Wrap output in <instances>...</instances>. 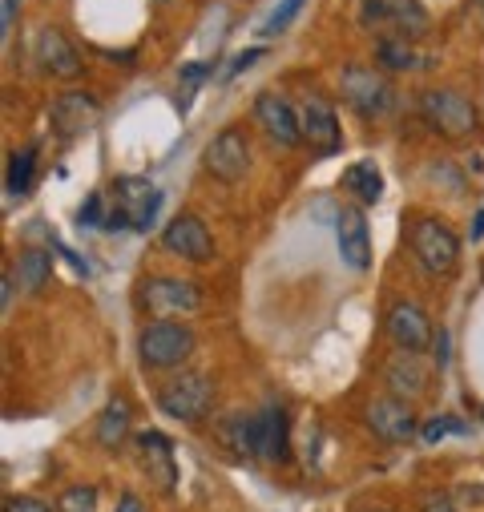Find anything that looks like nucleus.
I'll return each instance as SVG.
<instances>
[{
	"label": "nucleus",
	"mask_w": 484,
	"mask_h": 512,
	"mask_svg": "<svg viewBox=\"0 0 484 512\" xmlns=\"http://www.w3.org/2000/svg\"><path fill=\"white\" fill-rule=\"evenodd\" d=\"M408 254L412 263L432 275V279H444L456 271L460 263V238L456 230L444 222V218H432V214H416L408 222Z\"/></svg>",
	"instance_id": "f257e3e1"
},
{
	"label": "nucleus",
	"mask_w": 484,
	"mask_h": 512,
	"mask_svg": "<svg viewBox=\"0 0 484 512\" xmlns=\"http://www.w3.org/2000/svg\"><path fill=\"white\" fill-rule=\"evenodd\" d=\"M158 412L178 420V424H202L214 412L218 400V383L206 371H178L158 388Z\"/></svg>",
	"instance_id": "f03ea898"
},
{
	"label": "nucleus",
	"mask_w": 484,
	"mask_h": 512,
	"mask_svg": "<svg viewBox=\"0 0 484 512\" xmlns=\"http://www.w3.org/2000/svg\"><path fill=\"white\" fill-rule=\"evenodd\" d=\"M194 351H198V335L178 319H154L138 331V359L150 371H178L194 359Z\"/></svg>",
	"instance_id": "7ed1b4c3"
},
{
	"label": "nucleus",
	"mask_w": 484,
	"mask_h": 512,
	"mask_svg": "<svg viewBox=\"0 0 484 512\" xmlns=\"http://www.w3.org/2000/svg\"><path fill=\"white\" fill-rule=\"evenodd\" d=\"M420 113L432 130L448 142H464L472 134H480V109L472 97L456 93V89H424L420 93Z\"/></svg>",
	"instance_id": "20e7f679"
},
{
	"label": "nucleus",
	"mask_w": 484,
	"mask_h": 512,
	"mask_svg": "<svg viewBox=\"0 0 484 512\" xmlns=\"http://www.w3.org/2000/svg\"><path fill=\"white\" fill-rule=\"evenodd\" d=\"M339 93H343V101L363 117V121H376V117H384L392 105H396V85L388 81V73L384 69H376V65H343V73H339Z\"/></svg>",
	"instance_id": "39448f33"
},
{
	"label": "nucleus",
	"mask_w": 484,
	"mask_h": 512,
	"mask_svg": "<svg viewBox=\"0 0 484 512\" xmlns=\"http://www.w3.org/2000/svg\"><path fill=\"white\" fill-rule=\"evenodd\" d=\"M134 303L142 315L150 319H186L202 311V291L190 279H166V275H150L138 283Z\"/></svg>",
	"instance_id": "423d86ee"
},
{
	"label": "nucleus",
	"mask_w": 484,
	"mask_h": 512,
	"mask_svg": "<svg viewBox=\"0 0 484 512\" xmlns=\"http://www.w3.org/2000/svg\"><path fill=\"white\" fill-rule=\"evenodd\" d=\"M299 134H303V146L315 154V158H335L343 150V130H339V113L327 97L319 93H307L299 101Z\"/></svg>",
	"instance_id": "0eeeda50"
},
{
	"label": "nucleus",
	"mask_w": 484,
	"mask_h": 512,
	"mask_svg": "<svg viewBox=\"0 0 484 512\" xmlns=\"http://www.w3.org/2000/svg\"><path fill=\"white\" fill-rule=\"evenodd\" d=\"M202 170L210 178H218L222 186H234L251 174V142L247 134L238 130V125H226V130H218L202 154Z\"/></svg>",
	"instance_id": "6e6552de"
},
{
	"label": "nucleus",
	"mask_w": 484,
	"mask_h": 512,
	"mask_svg": "<svg viewBox=\"0 0 484 512\" xmlns=\"http://www.w3.org/2000/svg\"><path fill=\"white\" fill-rule=\"evenodd\" d=\"M134 452H138V468L146 472V480L162 492V496H174L178 492V460H174V444L166 432L158 428H146L134 436Z\"/></svg>",
	"instance_id": "1a4fd4ad"
},
{
	"label": "nucleus",
	"mask_w": 484,
	"mask_h": 512,
	"mask_svg": "<svg viewBox=\"0 0 484 512\" xmlns=\"http://www.w3.org/2000/svg\"><path fill=\"white\" fill-rule=\"evenodd\" d=\"M363 424H368V432L384 444H404V440L420 436L416 408L400 396H376L368 408H363Z\"/></svg>",
	"instance_id": "9d476101"
},
{
	"label": "nucleus",
	"mask_w": 484,
	"mask_h": 512,
	"mask_svg": "<svg viewBox=\"0 0 484 512\" xmlns=\"http://www.w3.org/2000/svg\"><path fill=\"white\" fill-rule=\"evenodd\" d=\"M162 246L170 254H178V259L194 263V267H206V263L218 259V246H214V238H210V230H206V222L198 214L170 218L166 230H162Z\"/></svg>",
	"instance_id": "9b49d317"
},
{
	"label": "nucleus",
	"mask_w": 484,
	"mask_h": 512,
	"mask_svg": "<svg viewBox=\"0 0 484 512\" xmlns=\"http://www.w3.org/2000/svg\"><path fill=\"white\" fill-rule=\"evenodd\" d=\"M101 117V101L85 89H73V93H61L53 105H49V125L57 142H77L81 134H89Z\"/></svg>",
	"instance_id": "f8f14e48"
},
{
	"label": "nucleus",
	"mask_w": 484,
	"mask_h": 512,
	"mask_svg": "<svg viewBox=\"0 0 484 512\" xmlns=\"http://www.w3.org/2000/svg\"><path fill=\"white\" fill-rule=\"evenodd\" d=\"M255 121H259V130L275 142V146H283V150H291V146H303V134H299V105H291L283 93H275V89H263L259 97H255Z\"/></svg>",
	"instance_id": "ddd939ff"
},
{
	"label": "nucleus",
	"mask_w": 484,
	"mask_h": 512,
	"mask_svg": "<svg viewBox=\"0 0 484 512\" xmlns=\"http://www.w3.org/2000/svg\"><path fill=\"white\" fill-rule=\"evenodd\" d=\"M291 456V416L283 404L267 400L255 412V460L263 464H287Z\"/></svg>",
	"instance_id": "4468645a"
},
{
	"label": "nucleus",
	"mask_w": 484,
	"mask_h": 512,
	"mask_svg": "<svg viewBox=\"0 0 484 512\" xmlns=\"http://www.w3.org/2000/svg\"><path fill=\"white\" fill-rule=\"evenodd\" d=\"M384 331L400 351H428L432 347V319L420 303L412 299H396L384 315Z\"/></svg>",
	"instance_id": "2eb2a0df"
},
{
	"label": "nucleus",
	"mask_w": 484,
	"mask_h": 512,
	"mask_svg": "<svg viewBox=\"0 0 484 512\" xmlns=\"http://www.w3.org/2000/svg\"><path fill=\"white\" fill-rule=\"evenodd\" d=\"M384 383H388V396H400V400L416 404L432 392V367L424 363L420 351H396L384 363Z\"/></svg>",
	"instance_id": "dca6fc26"
},
{
	"label": "nucleus",
	"mask_w": 484,
	"mask_h": 512,
	"mask_svg": "<svg viewBox=\"0 0 484 512\" xmlns=\"http://www.w3.org/2000/svg\"><path fill=\"white\" fill-rule=\"evenodd\" d=\"M335 242H339V259L351 271L372 267V230L368 218H363V206H343L335 214Z\"/></svg>",
	"instance_id": "f3484780"
},
{
	"label": "nucleus",
	"mask_w": 484,
	"mask_h": 512,
	"mask_svg": "<svg viewBox=\"0 0 484 512\" xmlns=\"http://www.w3.org/2000/svg\"><path fill=\"white\" fill-rule=\"evenodd\" d=\"M37 61H41V73H49V77H57V81H73V77H81V53L73 49V41L61 33V29H41V37H37Z\"/></svg>",
	"instance_id": "a211bd4d"
},
{
	"label": "nucleus",
	"mask_w": 484,
	"mask_h": 512,
	"mask_svg": "<svg viewBox=\"0 0 484 512\" xmlns=\"http://www.w3.org/2000/svg\"><path fill=\"white\" fill-rule=\"evenodd\" d=\"M214 440L242 460H255V412H226L214 420Z\"/></svg>",
	"instance_id": "6ab92c4d"
},
{
	"label": "nucleus",
	"mask_w": 484,
	"mask_h": 512,
	"mask_svg": "<svg viewBox=\"0 0 484 512\" xmlns=\"http://www.w3.org/2000/svg\"><path fill=\"white\" fill-rule=\"evenodd\" d=\"M130 424H134V416H130V404L121 400V396H113V400L105 404V412L97 416V428H93V440H97V448H101V452H117L121 444L130 440Z\"/></svg>",
	"instance_id": "aec40b11"
},
{
	"label": "nucleus",
	"mask_w": 484,
	"mask_h": 512,
	"mask_svg": "<svg viewBox=\"0 0 484 512\" xmlns=\"http://www.w3.org/2000/svg\"><path fill=\"white\" fill-rule=\"evenodd\" d=\"M339 190H347L359 206H376L384 198V174L376 162H351L339 174Z\"/></svg>",
	"instance_id": "412c9836"
},
{
	"label": "nucleus",
	"mask_w": 484,
	"mask_h": 512,
	"mask_svg": "<svg viewBox=\"0 0 484 512\" xmlns=\"http://www.w3.org/2000/svg\"><path fill=\"white\" fill-rule=\"evenodd\" d=\"M376 69H384V73H412V69H420V57H416L408 37L380 33V41H376Z\"/></svg>",
	"instance_id": "4be33fe9"
},
{
	"label": "nucleus",
	"mask_w": 484,
	"mask_h": 512,
	"mask_svg": "<svg viewBox=\"0 0 484 512\" xmlns=\"http://www.w3.org/2000/svg\"><path fill=\"white\" fill-rule=\"evenodd\" d=\"M53 275V254L45 246H25L17 254V287H25L29 295H37Z\"/></svg>",
	"instance_id": "5701e85b"
},
{
	"label": "nucleus",
	"mask_w": 484,
	"mask_h": 512,
	"mask_svg": "<svg viewBox=\"0 0 484 512\" xmlns=\"http://www.w3.org/2000/svg\"><path fill=\"white\" fill-rule=\"evenodd\" d=\"M37 154H41L37 142L9 154V170H5V190H9V198H25V194H29L33 174H37Z\"/></svg>",
	"instance_id": "b1692460"
},
{
	"label": "nucleus",
	"mask_w": 484,
	"mask_h": 512,
	"mask_svg": "<svg viewBox=\"0 0 484 512\" xmlns=\"http://www.w3.org/2000/svg\"><path fill=\"white\" fill-rule=\"evenodd\" d=\"M396 0H359V25L363 29H392Z\"/></svg>",
	"instance_id": "393cba45"
},
{
	"label": "nucleus",
	"mask_w": 484,
	"mask_h": 512,
	"mask_svg": "<svg viewBox=\"0 0 484 512\" xmlns=\"http://www.w3.org/2000/svg\"><path fill=\"white\" fill-rule=\"evenodd\" d=\"M57 512H97V488L93 484H69L57 496Z\"/></svg>",
	"instance_id": "a878e982"
},
{
	"label": "nucleus",
	"mask_w": 484,
	"mask_h": 512,
	"mask_svg": "<svg viewBox=\"0 0 484 512\" xmlns=\"http://www.w3.org/2000/svg\"><path fill=\"white\" fill-rule=\"evenodd\" d=\"M448 432H468V424L456 420V416H436V420H428V424L420 428V440H424V444H440Z\"/></svg>",
	"instance_id": "bb28decb"
},
{
	"label": "nucleus",
	"mask_w": 484,
	"mask_h": 512,
	"mask_svg": "<svg viewBox=\"0 0 484 512\" xmlns=\"http://www.w3.org/2000/svg\"><path fill=\"white\" fill-rule=\"evenodd\" d=\"M299 9H303V0H279V9L271 13V21H267V29H263V33H267V37H279V33L295 21V13H299Z\"/></svg>",
	"instance_id": "cd10ccee"
},
{
	"label": "nucleus",
	"mask_w": 484,
	"mask_h": 512,
	"mask_svg": "<svg viewBox=\"0 0 484 512\" xmlns=\"http://www.w3.org/2000/svg\"><path fill=\"white\" fill-rule=\"evenodd\" d=\"M5 512H57V504H49L33 492H21V496H5Z\"/></svg>",
	"instance_id": "c85d7f7f"
},
{
	"label": "nucleus",
	"mask_w": 484,
	"mask_h": 512,
	"mask_svg": "<svg viewBox=\"0 0 484 512\" xmlns=\"http://www.w3.org/2000/svg\"><path fill=\"white\" fill-rule=\"evenodd\" d=\"M416 512H460V508H456V500H452L448 492H436V488H432V492L420 496Z\"/></svg>",
	"instance_id": "c756f323"
},
{
	"label": "nucleus",
	"mask_w": 484,
	"mask_h": 512,
	"mask_svg": "<svg viewBox=\"0 0 484 512\" xmlns=\"http://www.w3.org/2000/svg\"><path fill=\"white\" fill-rule=\"evenodd\" d=\"M158 210H162V190H154V198H150V202H146V206L138 210V218H134V230H142V234H146V230L154 226Z\"/></svg>",
	"instance_id": "7c9ffc66"
},
{
	"label": "nucleus",
	"mask_w": 484,
	"mask_h": 512,
	"mask_svg": "<svg viewBox=\"0 0 484 512\" xmlns=\"http://www.w3.org/2000/svg\"><path fill=\"white\" fill-rule=\"evenodd\" d=\"M77 226H105V218H101V194L85 198V206L77 210Z\"/></svg>",
	"instance_id": "2f4dec72"
},
{
	"label": "nucleus",
	"mask_w": 484,
	"mask_h": 512,
	"mask_svg": "<svg viewBox=\"0 0 484 512\" xmlns=\"http://www.w3.org/2000/svg\"><path fill=\"white\" fill-rule=\"evenodd\" d=\"M17 13H21V0H5V13H0V41H9V37H13Z\"/></svg>",
	"instance_id": "473e14b6"
},
{
	"label": "nucleus",
	"mask_w": 484,
	"mask_h": 512,
	"mask_svg": "<svg viewBox=\"0 0 484 512\" xmlns=\"http://www.w3.org/2000/svg\"><path fill=\"white\" fill-rule=\"evenodd\" d=\"M113 512H150V508H146V500H142V496H138L134 488H126V492H121V496H117Z\"/></svg>",
	"instance_id": "72a5a7b5"
},
{
	"label": "nucleus",
	"mask_w": 484,
	"mask_h": 512,
	"mask_svg": "<svg viewBox=\"0 0 484 512\" xmlns=\"http://www.w3.org/2000/svg\"><path fill=\"white\" fill-rule=\"evenodd\" d=\"M210 73H214V61H202V65H186L178 77H182V85H186V89H194V85H198L202 77H210Z\"/></svg>",
	"instance_id": "f704fd0d"
},
{
	"label": "nucleus",
	"mask_w": 484,
	"mask_h": 512,
	"mask_svg": "<svg viewBox=\"0 0 484 512\" xmlns=\"http://www.w3.org/2000/svg\"><path fill=\"white\" fill-rule=\"evenodd\" d=\"M259 57H263V49H247V53H238V57L230 61V77H234V73H247V69L259 61Z\"/></svg>",
	"instance_id": "c9c22d12"
},
{
	"label": "nucleus",
	"mask_w": 484,
	"mask_h": 512,
	"mask_svg": "<svg viewBox=\"0 0 484 512\" xmlns=\"http://www.w3.org/2000/svg\"><path fill=\"white\" fill-rule=\"evenodd\" d=\"M444 363H448V335L436 331V367H444Z\"/></svg>",
	"instance_id": "e433bc0d"
},
{
	"label": "nucleus",
	"mask_w": 484,
	"mask_h": 512,
	"mask_svg": "<svg viewBox=\"0 0 484 512\" xmlns=\"http://www.w3.org/2000/svg\"><path fill=\"white\" fill-rule=\"evenodd\" d=\"M5 291H0V303H5V311L13 307V271H5V283H0Z\"/></svg>",
	"instance_id": "4c0bfd02"
},
{
	"label": "nucleus",
	"mask_w": 484,
	"mask_h": 512,
	"mask_svg": "<svg viewBox=\"0 0 484 512\" xmlns=\"http://www.w3.org/2000/svg\"><path fill=\"white\" fill-rule=\"evenodd\" d=\"M359 512H392V508H384V504H372V508H359Z\"/></svg>",
	"instance_id": "58836bf2"
},
{
	"label": "nucleus",
	"mask_w": 484,
	"mask_h": 512,
	"mask_svg": "<svg viewBox=\"0 0 484 512\" xmlns=\"http://www.w3.org/2000/svg\"><path fill=\"white\" fill-rule=\"evenodd\" d=\"M480 420H484V408H480Z\"/></svg>",
	"instance_id": "ea45409f"
},
{
	"label": "nucleus",
	"mask_w": 484,
	"mask_h": 512,
	"mask_svg": "<svg viewBox=\"0 0 484 512\" xmlns=\"http://www.w3.org/2000/svg\"><path fill=\"white\" fill-rule=\"evenodd\" d=\"M162 5H166V0H162Z\"/></svg>",
	"instance_id": "a19ab883"
}]
</instances>
